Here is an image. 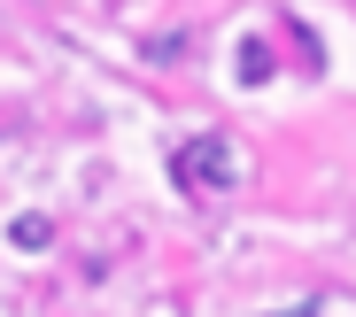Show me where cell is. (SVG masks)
<instances>
[{
    "label": "cell",
    "instance_id": "cell-1",
    "mask_svg": "<svg viewBox=\"0 0 356 317\" xmlns=\"http://www.w3.org/2000/svg\"><path fill=\"white\" fill-rule=\"evenodd\" d=\"M170 178L186 186V194H225V186H241V147L225 132H194V140H178Z\"/></svg>",
    "mask_w": 356,
    "mask_h": 317
},
{
    "label": "cell",
    "instance_id": "cell-2",
    "mask_svg": "<svg viewBox=\"0 0 356 317\" xmlns=\"http://www.w3.org/2000/svg\"><path fill=\"white\" fill-rule=\"evenodd\" d=\"M8 240H16V247H24V256H39V247H54V225H47V217H39V209H24V217H16V225H8Z\"/></svg>",
    "mask_w": 356,
    "mask_h": 317
},
{
    "label": "cell",
    "instance_id": "cell-3",
    "mask_svg": "<svg viewBox=\"0 0 356 317\" xmlns=\"http://www.w3.org/2000/svg\"><path fill=\"white\" fill-rule=\"evenodd\" d=\"M232 78H241V86H264V78H271V47H264V39H248V47H241V62H232Z\"/></svg>",
    "mask_w": 356,
    "mask_h": 317
},
{
    "label": "cell",
    "instance_id": "cell-4",
    "mask_svg": "<svg viewBox=\"0 0 356 317\" xmlns=\"http://www.w3.org/2000/svg\"><path fill=\"white\" fill-rule=\"evenodd\" d=\"M271 317H318V294H302L294 309H271Z\"/></svg>",
    "mask_w": 356,
    "mask_h": 317
}]
</instances>
